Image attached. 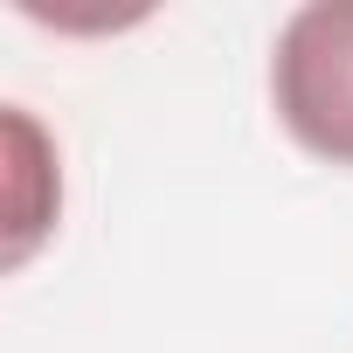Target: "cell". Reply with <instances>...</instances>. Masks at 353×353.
<instances>
[{
    "label": "cell",
    "mask_w": 353,
    "mask_h": 353,
    "mask_svg": "<svg viewBox=\"0 0 353 353\" xmlns=\"http://www.w3.org/2000/svg\"><path fill=\"white\" fill-rule=\"evenodd\" d=\"M277 125L325 166H353V0H305L270 42Z\"/></svg>",
    "instance_id": "cell-1"
},
{
    "label": "cell",
    "mask_w": 353,
    "mask_h": 353,
    "mask_svg": "<svg viewBox=\"0 0 353 353\" xmlns=\"http://www.w3.org/2000/svg\"><path fill=\"white\" fill-rule=\"evenodd\" d=\"M8 145H14V222H8V270L14 263H28V250L42 243V208L28 201V181H35V152H42V132H35V118L14 104L8 111Z\"/></svg>",
    "instance_id": "cell-2"
}]
</instances>
